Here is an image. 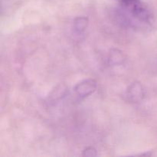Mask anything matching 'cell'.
<instances>
[{
	"mask_svg": "<svg viewBox=\"0 0 157 157\" xmlns=\"http://www.w3.org/2000/svg\"><path fill=\"white\" fill-rule=\"evenodd\" d=\"M67 93H68V88H67L65 86L59 85L52 91L49 98H52V101H58L67 96Z\"/></svg>",
	"mask_w": 157,
	"mask_h": 157,
	"instance_id": "cell-5",
	"label": "cell"
},
{
	"mask_svg": "<svg viewBox=\"0 0 157 157\" xmlns=\"http://www.w3.org/2000/svg\"><path fill=\"white\" fill-rule=\"evenodd\" d=\"M98 155L97 150L94 147H87L82 153L83 156H96Z\"/></svg>",
	"mask_w": 157,
	"mask_h": 157,
	"instance_id": "cell-7",
	"label": "cell"
},
{
	"mask_svg": "<svg viewBox=\"0 0 157 157\" xmlns=\"http://www.w3.org/2000/svg\"><path fill=\"white\" fill-rule=\"evenodd\" d=\"M125 57L119 49L113 48L110 50L108 55V63L111 66L121 65L124 62Z\"/></svg>",
	"mask_w": 157,
	"mask_h": 157,
	"instance_id": "cell-3",
	"label": "cell"
},
{
	"mask_svg": "<svg viewBox=\"0 0 157 157\" xmlns=\"http://www.w3.org/2000/svg\"><path fill=\"white\" fill-rule=\"evenodd\" d=\"M127 96L129 101L133 103H139L142 101L145 96L144 88L142 84L138 81L131 83L127 87Z\"/></svg>",
	"mask_w": 157,
	"mask_h": 157,
	"instance_id": "cell-2",
	"label": "cell"
},
{
	"mask_svg": "<svg viewBox=\"0 0 157 157\" xmlns=\"http://www.w3.org/2000/svg\"><path fill=\"white\" fill-rule=\"evenodd\" d=\"M98 88V83L94 79L88 78L83 80L75 87V92L80 98H87L94 93Z\"/></svg>",
	"mask_w": 157,
	"mask_h": 157,
	"instance_id": "cell-1",
	"label": "cell"
},
{
	"mask_svg": "<svg viewBox=\"0 0 157 157\" xmlns=\"http://www.w3.org/2000/svg\"><path fill=\"white\" fill-rule=\"evenodd\" d=\"M88 24L89 21L88 18H87V17H78V18H75V21H74V31H75V33L78 34V35H79V34L81 35V33H83V32L87 29Z\"/></svg>",
	"mask_w": 157,
	"mask_h": 157,
	"instance_id": "cell-4",
	"label": "cell"
},
{
	"mask_svg": "<svg viewBox=\"0 0 157 157\" xmlns=\"http://www.w3.org/2000/svg\"><path fill=\"white\" fill-rule=\"evenodd\" d=\"M116 1L119 3L121 9H126L131 7L133 5L136 4L137 2H140L141 0H116Z\"/></svg>",
	"mask_w": 157,
	"mask_h": 157,
	"instance_id": "cell-6",
	"label": "cell"
}]
</instances>
